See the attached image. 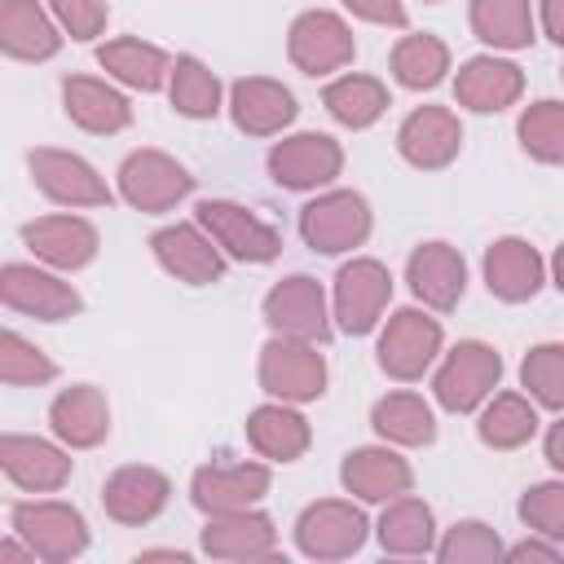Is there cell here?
Segmentation results:
<instances>
[{"mask_svg": "<svg viewBox=\"0 0 564 564\" xmlns=\"http://www.w3.org/2000/svg\"><path fill=\"white\" fill-rule=\"evenodd\" d=\"M260 388L278 401H317L326 392V357L304 339H269L260 348Z\"/></svg>", "mask_w": 564, "mask_h": 564, "instance_id": "1", "label": "cell"}, {"mask_svg": "<svg viewBox=\"0 0 564 564\" xmlns=\"http://www.w3.org/2000/svg\"><path fill=\"white\" fill-rule=\"evenodd\" d=\"M198 225L216 238V247L234 260H247V264H264L282 251V234L260 220L251 207L242 203H229V198H203L198 203Z\"/></svg>", "mask_w": 564, "mask_h": 564, "instance_id": "2", "label": "cell"}, {"mask_svg": "<svg viewBox=\"0 0 564 564\" xmlns=\"http://www.w3.org/2000/svg\"><path fill=\"white\" fill-rule=\"evenodd\" d=\"M300 234L313 251L322 256H335V251H352L366 242L370 234V207L361 194L352 189H330L322 198H313L304 212H300Z\"/></svg>", "mask_w": 564, "mask_h": 564, "instance_id": "3", "label": "cell"}, {"mask_svg": "<svg viewBox=\"0 0 564 564\" xmlns=\"http://www.w3.org/2000/svg\"><path fill=\"white\" fill-rule=\"evenodd\" d=\"M498 379H502V357H498L489 344H480V339H463V344L445 357V366L436 370L432 392H436V401H441L445 410L467 414V410H476V405L498 388Z\"/></svg>", "mask_w": 564, "mask_h": 564, "instance_id": "4", "label": "cell"}, {"mask_svg": "<svg viewBox=\"0 0 564 564\" xmlns=\"http://www.w3.org/2000/svg\"><path fill=\"white\" fill-rule=\"evenodd\" d=\"M13 529L31 546V555L48 560V564L75 560L88 546V524L66 502H18L13 507Z\"/></svg>", "mask_w": 564, "mask_h": 564, "instance_id": "5", "label": "cell"}, {"mask_svg": "<svg viewBox=\"0 0 564 564\" xmlns=\"http://www.w3.org/2000/svg\"><path fill=\"white\" fill-rule=\"evenodd\" d=\"M189 189H194V176L185 172V163H176L163 150H132L119 167V194L137 212H167Z\"/></svg>", "mask_w": 564, "mask_h": 564, "instance_id": "6", "label": "cell"}, {"mask_svg": "<svg viewBox=\"0 0 564 564\" xmlns=\"http://www.w3.org/2000/svg\"><path fill=\"white\" fill-rule=\"evenodd\" d=\"M264 322H269L278 335H286V339L326 344V339H330V317H326V295H322L317 278H308V273L282 278V282L264 295Z\"/></svg>", "mask_w": 564, "mask_h": 564, "instance_id": "7", "label": "cell"}, {"mask_svg": "<svg viewBox=\"0 0 564 564\" xmlns=\"http://www.w3.org/2000/svg\"><path fill=\"white\" fill-rule=\"evenodd\" d=\"M286 53L291 62L304 70V75H330L339 66L352 62L357 44H352V31L344 18L326 13V9H308L291 22L286 31Z\"/></svg>", "mask_w": 564, "mask_h": 564, "instance_id": "8", "label": "cell"}, {"mask_svg": "<svg viewBox=\"0 0 564 564\" xmlns=\"http://www.w3.org/2000/svg\"><path fill=\"white\" fill-rule=\"evenodd\" d=\"M392 300V278L379 260H348L335 278V322L348 335H366L379 326Z\"/></svg>", "mask_w": 564, "mask_h": 564, "instance_id": "9", "label": "cell"}, {"mask_svg": "<svg viewBox=\"0 0 564 564\" xmlns=\"http://www.w3.org/2000/svg\"><path fill=\"white\" fill-rule=\"evenodd\" d=\"M295 542L308 560H344L366 542V516L352 502L322 498L300 511L295 520Z\"/></svg>", "mask_w": 564, "mask_h": 564, "instance_id": "10", "label": "cell"}, {"mask_svg": "<svg viewBox=\"0 0 564 564\" xmlns=\"http://www.w3.org/2000/svg\"><path fill=\"white\" fill-rule=\"evenodd\" d=\"M344 167V150L326 132H295L269 150V172L282 189H317L335 181Z\"/></svg>", "mask_w": 564, "mask_h": 564, "instance_id": "11", "label": "cell"}, {"mask_svg": "<svg viewBox=\"0 0 564 564\" xmlns=\"http://www.w3.org/2000/svg\"><path fill=\"white\" fill-rule=\"evenodd\" d=\"M441 352V322L419 313V308H401L388 317L383 335H379V366L392 379H419L432 357Z\"/></svg>", "mask_w": 564, "mask_h": 564, "instance_id": "12", "label": "cell"}, {"mask_svg": "<svg viewBox=\"0 0 564 564\" xmlns=\"http://www.w3.org/2000/svg\"><path fill=\"white\" fill-rule=\"evenodd\" d=\"M0 295L13 313H26V317H40V322H62V317H75L84 308L79 291L35 264H4L0 273Z\"/></svg>", "mask_w": 564, "mask_h": 564, "instance_id": "13", "label": "cell"}, {"mask_svg": "<svg viewBox=\"0 0 564 564\" xmlns=\"http://www.w3.org/2000/svg\"><path fill=\"white\" fill-rule=\"evenodd\" d=\"M458 145H463V123L445 106H419V110H410L405 123H401V132H397L401 159L410 167H419V172H436V167L454 163Z\"/></svg>", "mask_w": 564, "mask_h": 564, "instance_id": "14", "label": "cell"}, {"mask_svg": "<svg viewBox=\"0 0 564 564\" xmlns=\"http://www.w3.org/2000/svg\"><path fill=\"white\" fill-rule=\"evenodd\" d=\"M150 247H154V260L189 286H212L225 278V256H220L216 238L198 225H167L150 238Z\"/></svg>", "mask_w": 564, "mask_h": 564, "instance_id": "15", "label": "cell"}, {"mask_svg": "<svg viewBox=\"0 0 564 564\" xmlns=\"http://www.w3.org/2000/svg\"><path fill=\"white\" fill-rule=\"evenodd\" d=\"M31 176L53 203H66V207H106L110 203L106 181L93 172V163H84L70 150H31Z\"/></svg>", "mask_w": 564, "mask_h": 564, "instance_id": "16", "label": "cell"}, {"mask_svg": "<svg viewBox=\"0 0 564 564\" xmlns=\"http://www.w3.org/2000/svg\"><path fill=\"white\" fill-rule=\"evenodd\" d=\"M269 494L264 463H207L194 471V507L207 516L242 511Z\"/></svg>", "mask_w": 564, "mask_h": 564, "instance_id": "17", "label": "cell"}, {"mask_svg": "<svg viewBox=\"0 0 564 564\" xmlns=\"http://www.w3.org/2000/svg\"><path fill=\"white\" fill-rule=\"evenodd\" d=\"M229 115L247 137H273L295 119V97L286 84L251 75L229 88Z\"/></svg>", "mask_w": 564, "mask_h": 564, "instance_id": "18", "label": "cell"}, {"mask_svg": "<svg viewBox=\"0 0 564 564\" xmlns=\"http://www.w3.org/2000/svg\"><path fill=\"white\" fill-rule=\"evenodd\" d=\"M167 494H172V485H167L163 471L132 463V467H119V471L101 485V507H106L119 524H150V520L167 507Z\"/></svg>", "mask_w": 564, "mask_h": 564, "instance_id": "19", "label": "cell"}, {"mask_svg": "<svg viewBox=\"0 0 564 564\" xmlns=\"http://www.w3.org/2000/svg\"><path fill=\"white\" fill-rule=\"evenodd\" d=\"M22 242L53 269H84L97 256V229L84 216H40L22 225Z\"/></svg>", "mask_w": 564, "mask_h": 564, "instance_id": "20", "label": "cell"}, {"mask_svg": "<svg viewBox=\"0 0 564 564\" xmlns=\"http://www.w3.org/2000/svg\"><path fill=\"white\" fill-rule=\"evenodd\" d=\"M405 278L414 286V295L427 304V308H454L463 300V286H467V264L463 256L449 247V242H423L414 247L410 264H405Z\"/></svg>", "mask_w": 564, "mask_h": 564, "instance_id": "21", "label": "cell"}, {"mask_svg": "<svg viewBox=\"0 0 564 564\" xmlns=\"http://www.w3.org/2000/svg\"><path fill=\"white\" fill-rule=\"evenodd\" d=\"M339 480L348 494L366 498V502H392L401 494H410L414 485V471L401 454L392 449H379V445H366V449H352L339 467Z\"/></svg>", "mask_w": 564, "mask_h": 564, "instance_id": "22", "label": "cell"}, {"mask_svg": "<svg viewBox=\"0 0 564 564\" xmlns=\"http://www.w3.org/2000/svg\"><path fill=\"white\" fill-rule=\"evenodd\" d=\"M273 546H278L273 520L251 511V507L220 511L203 529V551L216 560H264V555H273Z\"/></svg>", "mask_w": 564, "mask_h": 564, "instance_id": "23", "label": "cell"}, {"mask_svg": "<svg viewBox=\"0 0 564 564\" xmlns=\"http://www.w3.org/2000/svg\"><path fill=\"white\" fill-rule=\"evenodd\" d=\"M0 467L18 489H31V494L62 489L70 480V458L40 436H4L0 441Z\"/></svg>", "mask_w": 564, "mask_h": 564, "instance_id": "24", "label": "cell"}, {"mask_svg": "<svg viewBox=\"0 0 564 564\" xmlns=\"http://www.w3.org/2000/svg\"><path fill=\"white\" fill-rule=\"evenodd\" d=\"M48 423H53L57 441H66L70 449H88V445L106 441V432H110V405H106L101 388L75 383L66 392H57V401L48 405Z\"/></svg>", "mask_w": 564, "mask_h": 564, "instance_id": "25", "label": "cell"}, {"mask_svg": "<svg viewBox=\"0 0 564 564\" xmlns=\"http://www.w3.org/2000/svg\"><path fill=\"white\" fill-rule=\"evenodd\" d=\"M485 286H489V295H498L507 304H520V300L538 295V286H542V256L524 238H498L485 251Z\"/></svg>", "mask_w": 564, "mask_h": 564, "instance_id": "26", "label": "cell"}, {"mask_svg": "<svg viewBox=\"0 0 564 564\" xmlns=\"http://www.w3.org/2000/svg\"><path fill=\"white\" fill-rule=\"evenodd\" d=\"M524 88V75L516 62H502V57H471L463 62L458 79H454V97L467 106V110H507Z\"/></svg>", "mask_w": 564, "mask_h": 564, "instance_id": "27", "label": "cell"}, {"mask_svg": "<svg viewBox=\"0 0 564 564\" xmlns=\"http://www.w3.org/2000/svg\"><path fill=\"white\" fill-rule=\"evenodd\" d=\"M62 101L70 123H79L84 132H123L132 123V106L123 93H115L106 79L93 75H70L62 84Z\"/></svg>", "mask_w": 564, "mask_h": 564, "instance_id": "28", "label": "cell"}, {"mask_svg": "<svg viewBox=\"0 0 564 564\" xmlns=\"http://www.w3.org/2000/svg\"><path fill=\"white\" fill-rule=\"evenodd\" d=\"M0 44L18 62H44V57H53L62 48V35H57V26L48 22V13L35 0H4Z\"/></svg>", "mask_w": 564, "mask_h": 564, "instance_id": "29", "label": "cell"}, {"mask_svg": "<svg viewBox=\"0 0 564 564\" xmlns=\"http://www.w3.org/2000/svg\"><path fill=\"white\" fill-rule=\"evenodd\" d=\"M247 441H251L256 454H264L273 463H295L308 449V423L286 401L282 405H260L247 419Z\"/></svg>", "mask_w": 564, "mask_h": 564, "instance_id": "30", "label": "cell"}, {"mask_svg": "<svg viewBox=\"0 0 564 564\" xmlns=\"http://www.w3.org/2000/svg\"><path fill=\"white\" fill-rule=\"evenodd\" d=\"M97 62H101L119 84L141 88V93H154V88L172 75V57H167L163 48L145 44V40H132V35L101 44V48H97Z\"/></svg>", "mask_w": 564, "mask_h": 564, "instance_id": "31", "label": "cell"}, {"mask_svg": "<svg viewBox=\"0 0 564 564\" xmlns=\"http://www.w3.org/2000/svg\"><path fill=\"white\" fill-rule=\"evenodd\" d=\"M370 423L392 445H432V436H436L432 405L419 392H388L383 401H375Z\"/></svg>", "mask_w": 564, "mask_h": 564, "instance_id": "32", "label": "cell"}, {"mask_svg": "<svg viewBox=\"0 0 564 564\" xmlns=\"http://www.w3.org/2000/svg\"><path fill=\"white\" fill-rule=\"evenodd\" d=\"M322 101L344 128H370L388 110V88L375 75H339L326 84Z\"/></svg>", "mask_w": 564, "mask_h": 564, "instance_id": "33", "label": "cell"}, {"mask_svg": "<svg viewBox=\"0 0 564 564\" xmlns=\"http://www.w3.org/2000/svg\"><path fill=\"white\" fill-rule=\"evenodd\" d=\"M471 31L494 48H524L533 40L529 0H471Z\"/></svg>", "mask_w": 564, "mask_h": 564, "instance_id": "34", "label": "cell"}, {"mask_svg": "<svg viewBox=\"0 0 564 564\" xmlns=\"http://www.w3.org/2000/svg\"><path fill=\"white\" fill-rule=\"evenodd\" d=\"M432 507L419 498H392L379 520V542L392 555H423L432 551Z\"/></svg>", "mask_w": 564, "mask_h": 564, "instance_id": "35", "label": "cell"}, {"mask_svg": "<svg viewBox=\"0 0 564 564\" xmlns=\"http://www.w3.org/2000/svg\"><path fill=\"white\" fill-rule=\"evenodd\" d=\"M449 70V48L436 35H405L392 48V75L405 88H436Z\"/></svg>", "mask_w": 564, "mask_h": 564, "instance_id": "36", "label": "cell"}, {"mask_svg": "<svg viewBox=\"0 0 564 564\" xmlns=\"http://www.w3.org/2000/svg\"><path fill=\"white\" fill-rule=\"evenodd\" d=\"M538 432V410L520 392H502L480 414V441L494 449H516Z\"/></svg>", "mask_w": 564, "mask_h": 564, "instance_id": "37", "label": "cell"}, {"mask_svg": "<svg viewBox=\"0 0 564 564\" xmlns=\"http://www.w3.org/2000/svg\"><path fill=\"white\" fill-rule=\"evenodd\" d=\"M172 106L185 119H212L220 110V79L198 62V57H176L172 62Z\"/></svg>", "mask_w": 564, "mask_h": 564, "instance_id": "38", "label": "cell"}, {"mask_svg": "<svg viewBox=\"0 0 564 564\" xmlns=\"http://www.w3.org/2000/svg\"><path fill=\"white\" fill-rule=\"evenodd\" d=\"M520 145L538 163H564V101H533L520 123Z\"/></svg>", "mask_w": 564, "mask_h": 564, "instance_id": "39", "label": "cell"}, {"mask_svg": "<svg viewBox=\"0 0 564 564\" xmlns=\"http://www.w3.org/2000/svg\"><path fill=\"white\" fill-rule=\"evenodd\" d=\"M520 379L529 388V397L546 410H564V344H538L529 348Z\"/></svg>", "mask_w": 564, "mask_h": 564, "instance_id": "40", "label": "cell"}, {"mask_svg": "<svg viewBox=\"0 0 564 564\" xmlns=\"http://www.w3.org/2000/svg\"><path fill=\"white\" fill-rule=\"evenodd\" d=\"M57 375V366L35 348L26 344L18 330H4L0 339V379L9 388H31V383H48Z\"/></svg>", "mask_w": 564, "mask_h": 564, "instance_id": "41", "label": "cell"}, {"mask_svg": "<svg viewBox=\"0 0 564 564\" xmlns=\"http://www.w3.org/2000/svg\"><path fill=\"white\" fill-rule=\"evenodd\" d=\"M436 555L445 564H494L502 555V542L494 529H485L480 520H463L445 533V542L436 546Z\"/></svg>", "mask_w": 564, "mask_h": 564, "instance_id": "42", "label": "cell"}, {"mask_svg": "<svg viewBox=\"0 0 564 564\" xmlns=\"http://www.w3.org/2000/svg\"><path fill=\"white\" fill-rule=\"evenodd\" d=\"M520 520L542 533V538H564V480H551V485H533L524 498H520Z\"/></svg>", "mask_w": 564, "mask_h": 564, "instance_id": "43", "label": "cell"}, {"mask_svg": "<svg viewBox=\"0 0 564 564\" xmlns=\"http://www.w3.org/2000/svg\"><path fill=\"white\" fill-rule=\"evenodd\" d=\"M48 9H53V18L62 22V31H70L75 40L101 35V31H106V18H110L106 0H48Z\"/></svg>", "mask_w": 564, "mask_h": 564, "instance_id": "44", "label": "cell"}, {"mask_svg": "<svg viewBox=\"0 0 564 564\" xmlns=\"http://www.w3.org/2000/svg\"><path fill=\"white\" fill-rule=\"evenodd\" d=\"M344 9H352L366 22L379 26H405V4L401 0H344Z\"/></svg>", "mask_w": 564, "mask_h": 564, "instance_id": "45", "label": "cell"}, {"mask_svg": "<svg viewBox=\"0 0 564 564\" xmlns=\"http://www.w3.org/2000/svg\"><path fill=\"white\" fill-rule=\"evenodd\" d=\"M542 26L555 44H564V0H542Z\"/></svg>", "mask_w": 564, "mask_h": 564, "instance_id": "46", "label": "cell"}, {"mask_svg": "<svg viewBox=\"0 0 564 564\" xmlns=\"http://www.w3.org/2000/svg\"><path fill=\"white\" fill-rule=\"evenodd\" d=\"M507 555H511V560H560V551H555V546H542V542H520V546H511Z\"/></svg>", "mask_w": 564, "mask_h": 564, "instance_id": "47", "label": "cell"}, {"mask_svg": "<svg viewBox=\"0 0 564 564\" xmlns=\"http://www.w3.org/2000/svg\"><path fill=\"white\" fill-rule=\"evenodd\" d=\"M546 458H551V467H555V471H564V419L546 432Z\"/></svg>", "mask_w": 564, "mask_h": 564, "instance_id": "48", "label": "cell"}, {"mask_svg": "<svg viewBox=\"0 0 564 564\" xmlns=\"http://www.w3.org/2000/svg\"><path fill=\"white\" fill-rule=\"evenodd\" d=\"M551 273H555V286L564 291V242L555 247V260H551Z\"/></svg>", "mask_w": 564, "mask_h": 564, "instance_id": "49", "label": "cell"}, {"mask_svg": "<svg viewBox=\"0 0 564 564\" xmlns=\"http://www.w3.org/2000/svg\"><path fill=\"white\" fill-rule=\"evenodd\" d=\"M0 560H4V564H13V560H26V555H22V546H18V542H0Z\"/></svg>", "mask_w": 564, "mask_h": 564, "instance_id": "50", "label": "cell"}, {"mask_svg": "<svg viewBox=\"0 0 564 564\" xmlns=\"http://www.w3.org/2000/svg\"><path fill=\"white\" fill-rule=\"evenodd\" d=\"M432 4H436V0H432Z\"/></svg>", "mask_w": 564, "mask_h": 564, "instance_id": "51", "label": "cell"}]
</instances>
